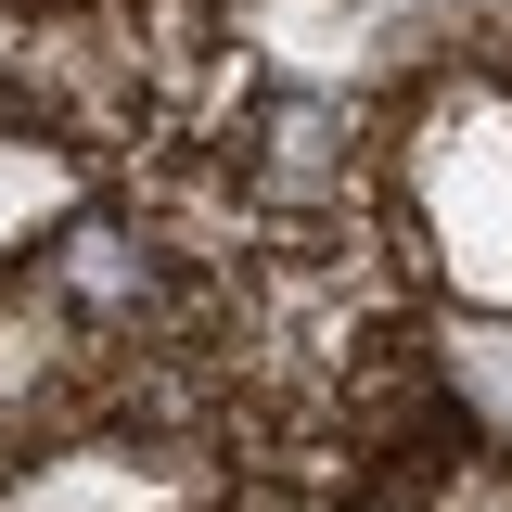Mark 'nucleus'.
Listing matches in <instances>:
<instances>
[{"mask_svg":"<svg viewBox=\"0 0 512 512\" xmlns=\"http://www.w3.org/2000/svg\"><path fill=\"white\" fill-rule=\"evenodd\" d=\"M141 282H154V269L128 256V231H77V244H64V295H90V308H116Z\"/></svg>","mask_w":512,"mask_h":512,"instance_id":"obj_1","label":"nucleus"}]
</instances>
